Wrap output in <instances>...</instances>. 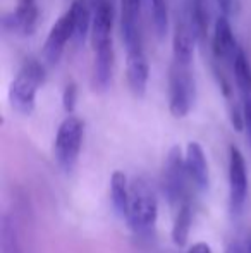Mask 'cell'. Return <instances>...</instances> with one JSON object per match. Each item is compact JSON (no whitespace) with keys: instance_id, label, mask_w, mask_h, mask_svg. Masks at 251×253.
Instances as JSON below:
<instances>
[{"instance_id":"4","label":"cell","mask_w":251,"mask_h":253,"mask_svg":"<svg viewBox=\"0 0 251 253\" xmlns=\"http://www.w3.org/2000/svg\"><path fill=\"white\" fill-rule=\"evenodd\" d=\"M47 67L36 57H28L21 64L16 78L9 86V102L19 114H31L36 105V91L45 83Z\"/></svg>"},{"instance_id":"21","label":"cell","mask_w":251,"mask_h":253,"mask_svg":"<svg viewBox=\"0 0 251 253\" xmlns=\"http://www.w3.org/2000/svg\"><path fill=\"white\" fill-rule=\"evenodd\" d=\"M215 3H217L218 10H220L222 16H231L232 12H234V7H236V2L234 0H215Z\"/></svg>"},{"instance_id":"23","label":"cell","mask_w":251,"mask_h":253,"mask_svg":"<svg viewBox=\"0 0 251 253\" xmlns=\"http://www.w3.org/2000/svg\"><path fill=\"white\" fill-rule=\"evenodd\" d=\"M186 253H212V248H210V245L201 243L200 241V243H194Z\"/></svg>"},{"instance_id":"8","label":"cell","mask_w":251,"mask_h":253,"mask_svg":"<svg viewBox=\"0 0 251 253\" xmlns=\"http://www.w3.org/2000/svg\"><path fill=\"white\" fill-rule=\"evenodd\" d=\"M241 52V45L234 37L227 16L218 14L214 24V35H212V57H214V71H231L232 66Z\"/></svg>"},{"instance_id":"7","label":"cell","mask_w":251,"mask_h":253,"mask_svg":"<svg viewBox=\"0 0 251 253\" xmlns=\"http://www.w3.org/2000/svg\"><path fill=\"white\" fill-rule=\"evenodd\" d=\"M84 124L79 117L67 116L59 126L57 136L54 143V155L57 164L66 172H71L79 159V152L83 147Z\"/></svg>"},{"instance_id":"20","label":"cell","mask_w":251,"mask_h":253,"mask_svg":"<svg viewBox=\"0 0 251 253\" xmlns=\"http://www.w3.org/2000/svg\"><path fill=\"white\" fill-rule=\"evenodd\" d=\"M241 109H243V129L246 133V138L251 143V95L241 97Z\"/></svg>"},{"instance_id":"3","label":"cell","mask_w":251,"mask_h":253,"mask_svg":"<svg viewBox=\"0 0 251 253\" xmlns=\"http://www.w3.org/2000/svg\"><path fill=\"white\" fill-rule=\"evenodd\" d=\"M158 219V202L153 188L144 177L138 176L131 181L129 205L126 222L140 236L153 234Z\"/></svg>"},{"instance_id":"10","label":"cell","mask_w":251,"mask_h":253,"mask_svg":"<svg viewBox=\"0 0 251 253\" xmlns=\"http://www.w3.org/2000/svg\"><path fill=\"white\" fill-rule=\"evenodd\" d=\"M72 40V21H71L69 12L62 14L52 26L47 40L43 45V60L47 66H57L59 60L62 59L64 48Z\"/></svg>"},{"instance_id":"9","label":"cell","mask_w":251,"mask_h":253,"mask_svg":"<svg viewBox=\"0 0 251 253\" xmlns=\"http://www.w3.org/2000/svg\"><path fill=\"white\" fill-rule=\"evenodd\" d=\"M229 205L234 215H239L248 198V167L245 155L238 147H229Z\"/></svg>"},{"instance_id":"14","label":"cell","mask_w":251,"mask_h":253,"mask_svg":"<svg viewBox=\"0 0 251 253\" xmlns=\"http://www.w3.org/2000/svg\"><path fill=\"white\" fill-rule=\"evenodd\" d=\"M129 186L131 181L121 170H115L110 177V200L115 213L121 219L126 220L127 215V205H129Z\"/></svg>"},{"instance_id":"5","label":"cell","mask_w":251,"mask_h":253,"mask_svg":"<svg viewBox=\"0 0 251 253\" xmlns=\"http://www.w3.org/2000/svg\"><path fill=\"white\" fill-rule=\"evenodd\" d=\"M196 97L193 64L171 60L169 67V110L176 119H182L189 114Z\"/></svg>"},{"instance_id":"24","label":"cell","mask_w":251,"mask_h":253,"mask_svg":"<svg viewBox=\"0 0 251 253\" xmlns=\"http://www.w3.org/2000/svg\"><path fill=\"white\" fill-rule=\"evenodd\" d=\"M246 250H248V253H251V236L248 238V241H246Z\"/></svg>"},{"instance_id":"15","label":"cell","mask_w":251,"mask_h":253,"mask_svg":"<svg viewBox=\"0 0 251 253\" xmlns=\"http://www.w3.org/2000/svg\"><path fill=\"white\" fill-rule=\"evenodd\" d=\"M174 212L176 219L174 226H172V241H174L176 247L181 248L188 243L191 224H193V207H191V202L186 200L184 203H181Z\"/></svg>"},{"instance_id":"2","label":"cell","mask_w":251,"mask_h":253,"mask_svg":"<svg viewBox=\"0 0 251 253\" xmlns=\"http://www.w3.org/2000/svg\"><path fill=\"white\" fill-rule=\"evenodd\" d=\"M91 5V45H93V88L105 91L112 81L114 47L112 26L115 17L114 0H90Z\"/></svg>"},{"instance_id":"12","label":"cell","mask_w":251,"mask_h":253,"mask_svg":"<svg viewBox=\"0 0 251 253\" xmlns=\"http://www.w3.org/2000/svg\"><path fill=\"white\" fill-rule=\"evenodd\" d=\"M184 160H186V170H188L191 184H194L200 191L208 190L210 174H208V162L201 145L196 143V141L188 143L184 152Z\"/></svg>"},{"instance_id":"11","label":"cell","mask_w":251,"mask_h":253,"mask_svg":"<svg viewBox=\"0 0 251 253\" xmlns=\"http://www.w3.org/2000/svg\"><path fill=\"white\" fill-rule=\"evenodd\" d=\"M38 16H40V12H38L36 0H19L16 9L3 16L2 23L5 30L16 35L30 37L36 31Z\"/></svg>"},{"instance_id":"16","label":"cell","mask_w":251,"mask_h":253,"mask_svg":"<svg viewBox=\"0 0 251 253\" xmlns=\"http://www.w3.org/2000/svg\"><path fill=\"white\" fill-rule=\"evenodd\" d=\"M232 78H234V84L239 93V98L251 95V64L243 48L238 53L234 66H232Z\"/></svg>"},{"instance_id":"19","label":"cell","mask_w":251,"mask_h":253,"mask_svg":"<svg viewBox=\"0 0 251 253\" xmlns=\"http://www.w3.org/2000/svg\"><path fill=\"white\" fill-rule=\"evenodd\" d=\"M76 100H77L76 83H67L66 88H64V93H62V105H64V110H66L69 116H72L74 107H76Z\"/></svg>"},{"instance_id":"1","label":"cell","mask_w":251,"mask_h":253,"mask_svg":"<svg viewBox=\"0 0 251 253\" xmlns=\"http://www.w3.org/2000/svg\"><path fill=\"white\" fill-rule=\"evenodd\" d=\"M141 3L143 0H121V33L126 47V76L134 97H143L146 93L150 76L143 47Z\"/></svg>"},{"instance_id":"17","label":"cell","mask_w":251,"mask_h":253,"mask_svg":"<svg viewBox=\"0 0 251 253\" xmlns=\"http://www.w3.org/2000/svg\"><path fill=\"white\" fill-rule=\"evenodd\" d=\"M0 253H24L16 222L7 213L0 220Z\"/></svg>"},{"instance_id":"18","label":"cell","mask_w":251,"mask_h":253,"mask_svg":"<svg viewBox=\"0 0 251 253\" xmlns=\"http://www.w3.org/2000/svg\"><path fill=\"white\" fill-rule=\"evenodd\" d=\"M148 7H150L155 35L158 37V40H164L169 31V21H171L167 0H148Z\"/></svg>"},{"instance_id":"13","label":"cell","mask_w":251,"mask_h":253,"mask_svg":"<svg viewBox=\"0 0 251 253\" xmlns=\"http://www.w3.org/2000/svg\"><path fill=\"white\" fill-rule=\"evenodd\" d=\"M72 21V42L76 45H83L88 35H91V5L90 0H72L67 9Z\"/></svg>"},{"instance_id":"22","label":"cell","mask_w":251,"mask_h":253,"mask_svg":"<svg viewBox=\"0 0 251 253\" xmlns=\"http://www.w3.org/2000/svg\"><path fill=\"white\" fill-rule=\"evenodd\" d=\"M225 253H248V250H246V245L241 243V241H232Z\"/></svg>"},{"instance_id":"6","label":"cell","mask_w":251,"mask_h":253,"mask_svg":"<svg viewBox=\"0 0 251 253\" xmlns=\"http://www.w3.org/2000/svg\"><path fill=\"white\" fill-rule=\"evenodd\" d=\"M191 183L186 170L184 153L179 147H172L164 164L162 172V190L172 209H178L181 203L189 200L188 184Z\"/></svg>"}]
</instances>
